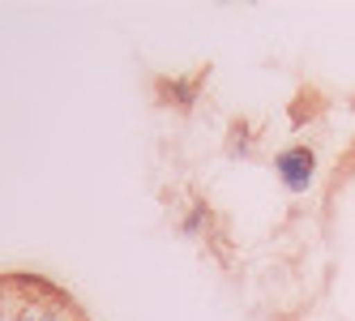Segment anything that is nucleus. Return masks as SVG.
I'll use <instances>...</instances> for the list:
<instances>
[{"label": "nucleus", "mask_w": 355, "mask_h": 321, "mask_svg": "<svg viewBox=\"0 0 355 321\" xmlns=\"http://www.w3.org/2000/svg\"><path fill=\"white\" fill-rule=\"evenodd\" d=\"M274 167H278V176H283L295 193L304 189V184H309L313 180V167H317V159H313V150H309V146H295V150H283V155H278L274 159Z\"/></svg>", "instance_id": "obj_1"}, {"label": "nucleus", "mask_w": 355, "mask_h": 321, "mask_svg": "<svg viewBox=\"0 0 355 321\" xmlns=\"http://www.w3.org/2000/svg\"><path fill=\"white\" fill-rule=\"evenodd\" d=\"M21 321H39V317H31V313H26V317H21Z\"/></svg>", "instance_id": "obj_2"}]
</instances>
